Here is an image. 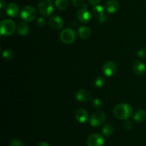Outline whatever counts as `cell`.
Here are the masks:
<instances>
[{"mask_svg": "<svg viewBox=\"0 0 146 146\" xmlns=\"http://www.w3.org/2000/svg\"><path fill=\"white\" fill-rule=\"evenodd\" d=\"M132 113V107L127 103H121L118 104L113 110L114 115L121 120H127L131 117Z\"/></svg>", "mask_w": 146, "mask_h": 146, "instance_id": "cell-1", "label": "cell"}, {"mask_svg": "<svg viewBox=\"0 0 146 146\" xmlns=\"http://www.w3.org/2000/svg\"><path fill=\"white\" fill-rule=\"evenodd\" d=\"M16 27L15 23L11 19H4L0 23V33L3 36H11L15 32Z\"/></svg>", "mask_w": 146, "mask_h": 146, "instance_id": "cell-2", "label": "cell"}, {"mask_svg": "<svg viewBox=\"0 0 146 146\" xmlns=\"http://www.w3.org/2000/svg\"><path fill=\"white\" fill-rule=\"evenodd\" d=\"M20 14H21V17L23 21H26V22H31L33 20L35 19L37 15V12L34 7L27 5L23 7Z\"/></svg>", "mask_w": 146, "mask_h": 146, "instance_id": "cell-3", "label": "cell"}, {"mask_svg": "<svg viewBox=\"0 0 146 146\" xmlns=\"http://www.w3.org/2000/svg\"><path fill=\"white\" fill-rule=\"evenodd\" d=\"M38 8L40 14L44 17H48L54 12V5L51 0H40Z\"/></svg>", "mask_w": 146, "mask_h": 146, "instance_id": "cell-4", "label": "cell"}, {"mask_svg": "<svg viewBox=\"0 0 146 146\" xmlns=\"http://www.w3.org/2000/svg\"><path fill=\"white\" fill-rule=\"evenodd\" d=\"M76 38L75 31L71 29H65L60 34V39L61 42L65 44H71Z\"/></svg>", "mask_w": 146, "mask_h": 146, "instance_id": "cell-5", "label": "cell"}, {"mask_svg": "<svg viewBox=\"0 0 146 146\" xmlns=\"http://www.w3.org/2000/svg\"><path fill=\"white\" fill-rule=\"evenodd\" d=\"M88 146H103L104 144V137L103 135L94 133L88 136L86 140Z\"/></svg>", "mask_w": 146, "mask_h": 146, "instance_id": "cell-6", "label": "cell"}, {"mask_svg": "<svg viewBox=\"0 0 146 146\" xmlns=\"http://www.w3.org/2000/svg\"><path fill=\"white\" fill-rule=\"evenodd\" d=\"M106 115L103 112H96L93 113L89 118L90 124L94 127H98L105 122Z\"/></svg>", "mask_w": 146, "mask_h": 146, "instance_id": "cell-7", "label": "cell"}, {"mask_svg": "<svg viewBox=\"0 0 146 146\" xmlns=\"http://www.w3.org/2000/svg\"><path fill=\"white\" fill-rule=\"evenodd\" d=\"M77 18L81 22L86 24L91 21V13L87 9V5L84 4L82 8L78 10L77 11Z\"/></svg>", "mask_w": 146, "mask_h": 146, "instance_id": "cell-8", "label": "cell"}, {"mask_svg": "<svg viewBox=\"0 0 146 146\" xmlns=\"http://www.w3.org/2000/svg\"><path fill=\"white\" fill-rule=\"evenodd\" d=\"M102 71L106 76L111 77L116 72V65L112 61H108L104 64Z\"/></svg>", "mask_w": 146, "mask_h": 146, "instance_id": "cell-9", "label": "cell"}, {"mask_svg": "<svg viewBox=\"0 0 146 146\" xmlns=\"http://www.w3.org/2000/svg\"><path fill=\"white\" fill-rule=\"evenodd\" d=\"M48 24L53 29L58 30L62 28L64 26V20L58 16H53L49 19Z\"/></svg>", "mask_w": 146, "mask_h": 146, "instance_id": "cell-10", "label": "cell"}, {"mask_svg": "<svg viewBox=\"0 0 146 146\" xmlns=\"http://www.w3.org/2000/svg\"><path fill=\"white\" fill-rule=\"evenodd\" d=\"M132 70L138 75H142L145 72V65L141 60H135L132 64Z\"/></svg>", "mask_w": 146, "mask_h": 146, "instance_id": "cell-11", "label": "cell"}, {"mask_svg": "<svg viewBox=\"0 0 146 146\" xmlns=\"http://www.w3.org/2000/svg\"><path fill=\"white\" fill-rule=\"evenodd\" d=\"M119 9V3L115 0H108L105 4V9L107 12L113 13L116 12Z\"/></svg>", "mask_w": 146, "mask_h": 146, "instance_id": "cell-12", "label": "cell"}, {"mask_svg": "<svg viewBox=\"0 0 146 146\" xmlns=\"http://www.w3.org/2000/svg\"><path fill=\"white\" fill-rule=\"evenodd\" d=\"M76 119L79 123H84L87 121L88 118V113L87 110L84 108H79L76 111L75 113Z\"/></svg>", "mask_w": 146, "mask_h": 146, "instance_id": "cell-13", "label": "cell"}, {"mask_svg": "<svg viewBox=\"0 0 146 146\" xmlns=\"http://www.w3.org/2000/svg\"><path fill=\"white\" fill-rule=\"evenodd\" d=\"M7 14L11 17H17L19 14V7L14 3H11L7 5L6 8Z\"/></svg>", "mask_w": 146, "mask_h": 146, "instance_id": "cell-14", "label": "cell"}, {"mask_svg": "<svg viewBox=\"0 0 146 146\" xmlns=\"http://www.w3.org/2000/svg\"><path fill=\"white\" fill-rule=\"evenodd\" d=\"M91 93L86 90H80L76 94V98L79 102H87L91 98Z\"/></svg>", "mask_w": 146, "mask_h": 146, "instance_id": "cell-15", "label": "cell"}, {"mask_svg": "<svg viewBox=\"0 0 146 146\" xmlns=\"http://www.w3.org/2000/svg\"><path fill=\"white\" fill-rule=\"evenodd\" d=\"M78 33L79 37L81 39L84 40H86V39L89 38L90 36L91 35V30L89 27H86V26H82L80 27L78 30Z\"/></svg>", "mask_w": 146, "mask_h": 146, "instance_id": "cell-16", "label": "cell"}, {"mask_svg": "<svg viewBox=\"0 0 146 146\" xmlns=\"http://www.w3.org/2000/svg\"><path fill=\"white\" fill-rule=\"evenodd\" d=\"M17 29L18 34L21 36L27 35V34H28L29 31V26L25 22H24V21H20V22L18 23Z\"/></svg>", "mask_w": 146, "mask_h": 146, "instance_id": "cell-17", "label": "cell"}, {"mask_svg": "<svg viewBox=\"0 0 146 146\" xmlns=\"http://www.w3.org/2000/svg\"><path fill=\"white\" fill-rule=\"evenodd\" d=\"M105 13V10L104 8L101 5H96L95 7H93L92 9V14L96 17V18L100 19L102 18L104 15Z\"/></svg>", "mask_w": 146, "mask_h": 146, "instance_id": "cell-18", "label": "cell"}, {"mask_svg": "<svg viewBox=\"0 0 146 146\" xmlns=\"http://www.w3.org/2000/svg\"><path fill=\"white\" fill-rule=\"evenodd\" d=\"M134 120L138 123H142L146 120V111L144 110H139L134 115Z\"/></svg>", "mask_w": 146, "mask_h": 146, "instance_id": "cell-19", "label": "cell"}, {"mask_svg": "<svg viewBox=\"0 0 146 146\" xmlns=\"http://www.w3.org/2000/svg\"><path fill=\"white\" fill-rule=\"evenodd\" d=\"M114 127L111 123H107L102 128V133L105 136H110L114 133Z\"/></svg>", "mask_w": 146, "mask_h": 146, "instance_id": "cell-20", "label": "cell"}, {"mask_svg": "<svg viewBox=\"0 0 146 146\" xmlns=\"http://www.w3.org/2000/svg\"><path fill=\"white\" fill-rule=\"evenodd\" d=\"M68 0H55V5L58 9L65 10L68 7Z\"/></svg>", "mask_w": 146, "mask_h": 146, "instance_id": "cell-21", "label": "cell"}, {"mask_svg": "<svg viewBox=\"0 0 146 146\" xmlns=\"http://www.w3.org/2000/svg\"><path fill=\"white\" fill-rule=\"evenodd\" d=\"M106 80L103 77H98L96 78L95 81H94V84H95V87H102L105 84Z\"/></svg>", "mask_w": 146, "mask_h": 146, "instance_id": "cell-22", "label": "cell"}, {"mask_svg": "<svg viewBox=\"0 0 146 146\" xmlns=\"http://www.w3.org/2000/svg\"><path fill=\"white\" fill-rule=\"evenodd\" d=\"M2 56L4 57V59H5V60H10L11 59L13 58L14 53H13V52L11 50H5L3 51Z\"/></svg>", "mask_w": 146, "mask_h": 146, "instance_id": "cell-23", "label": "cell"}, {"mask_svg": "<svg viewBox=\"0 0 146 146\" xmlns=\"http://www.w3.org/2000/svg\"><path fill=\"white\" fill-rule=\"evenodd\" d=\"M93 106H94V108H97V109H99L101 108V107L103 106L104 103H103V101L100 99H95V100L93 101L92 103Z\"/></svg>", "mask_w": 146, "mask_h": 146, "instance_id": "cell-24", "label": "cell"}, {"mask_svg": "<svg viewBox=\"0 0 146 146\" xmlns=\"http://www.w3.org/2000/svg\"><path fill=\"white\" fill-rule=\"evenodd\" d=\"M10 146H24V143L21 140L17 138L13 139L10 143Z\"/></svg>", "mask_w": 146, "mask_h": 146, "instance_id": "cell-25", "label": "cell"}, {"mask_svg": "<svg viewBox=\"0 0 146 146\" xmlns=\"http://www.w3.org/2000/svg\"><path fill=\"white\" fill-rule=\"evenodd\" d=\"M138 56L141 58H145L146 57V49L142 48L140 49L138 52Z\"/></svg>", "mask_w": 146, "mask_h": 146, "instance_id": "cell-26", "label": "cell"}, {"mask_svg": "<svg viewBox=\"0 0 146 146\" xmlns=\"http://www.w3.org/2000/svg\"><path fill=\"white\" fill-rule=\"evenodd\" d=\"M73 4L76 7H81L84 6V0H72Z\"/></svg>", "mask_w": 146, "mask_h": 146, "instance_id": "cell-27", "label": "cell"}, {"mask_svg": "<svg viewBox=\"0 0 146 146\" xmlns=\"http://www.w3.org/2000/svg\"><path fill=\"white\" fill-rule=\"evenodd\" d=\"M37 24L40 27H44L46 25V21L43 17H40L38 19V21H37Z\"/></svg>", "mask_w": 146, "mask_h": 146, "instance_id": "cell-28", "label": "cell"}, {"mask_svg": "<svg viewBox=\"0 0 146 146\" xmlns=\"http://www.w3.org/2000/svg\"><path fill=\"white\" fill-rule=\"evenodd\" d=\"M124 127H125L126 130H130V129L132 128V123H131L130 120H125V123H124Z\"/></svg>", "mask_w": 146, "mask_h": 146, "instance_id": "cell-29", "label": "cell"}, {"mask_svg": "<svg viewBox=\"0 0 146 146\" xmlns=\"http://www.w3.org/2000/svg\"><path fill=\"white\" fill-rule=\"evenodd\" d=\"M88 2L90 3L92 5H97L98 3H100L101 1V0H88Z\"/></svg>", "mask_w": 146, "mask_h": 146, "instance_id": "cell-30", "label": "cell"}, {"mask_svg": "<svg viewBox=\"0 0 146 146\" xmlns=\"http://www.w3.org/2000/svg\"><path fill=\"white\" fill-rule=\"evenodd\" d=\"M7 6L5 1L4 0H1V1H0V8H1V9L3 10L4 8H7Z\"/></svg>", "mask_w": 146, "mask_h": 146, "instance_id": "cell-31", "label": "cell"}, {"mask_svg": "<svg viewBox=\"0 0 146 146\" xmlns=\"http://www.w3.org/2000/svg\"><path fill=\"white\" fill-rule=\"evenodd\" d=\"M37 146H49V145L47 143H46V142H41V143H39L37 145Z\"/></svg>", "mask_w": 146, "mask_h": 146, "instance_id": "cell-32", "label": "cell"}]
</instances>
